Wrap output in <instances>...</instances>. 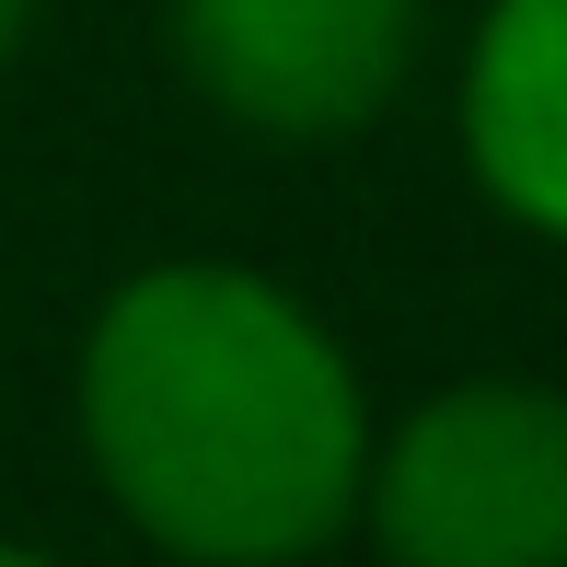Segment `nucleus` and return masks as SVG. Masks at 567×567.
Returning <instances> with one entry per match:
<instances>
[{"mask_svg": "<svg viewBox=\"0 0 567 567\" xmlns=\"http://www.w3.org/2000/svg\"><path fill=\"white\" fill-rule=\"evenodd\" d=\"M93 463L174 556L267 567L348 522L359 382L290 290L244 267H163L105 301L82 359Z\"/></svg>", "mask_w": 567, "mask_h": 567, "instance_id": "1", "label": "nucleus"}, {"mask_svg": "<svg viewBox=\"0 0 567 567\" xmlns=\"http://www.w3.org/2000/svg\"><path fill=\"white\" fill-rule=\"evenodd\" d=\"M23 12H35V0H0V59H12V35H23Z\"/></svg>", "mask_w": 567, "mask_h": 567, "instance_id": "5", "label": "nucleus"}, {"mask_svg": "<svg viewBox=\"0 0 567 567\" xmlns=\"http://www.w3.org/2000/svg\"><path fill=\"white\" fill-rule=\"evenodd\" d=\"M463 151L498 209L567 231V0H498L463 70Z\"/></svg>", "mask_w": 567, "mask_h": 567, "instance_id": "4", "label": "nucleus"}, {"mask_svg": "<svg viewBox=\"0 0 567 567\" xmlns=\"http://www.w3.org/2000/svg\"><path fill=\"white\" fill-rule=\"evenodd\" d=\"M0 567H47V556H23V545H0Z\"/></svg>", "mask_w": 567, "mask_h": 567, "instance_id": "6", "label": "nucleus"}, {"mask_svg": "<svg viewBox=\"0 0 567 567\" xmlns=\"http://www.w3.org/2000/svg\"><path fill=\"white\" fill-rule=\"evenodd\" d=\"M394 567H567V394L463 382L417 405L371 475Z\"/></svg>", "mask_w": 567, "mask_h": 567, "instance_id": "2", "label": "nucleus"}, {"mask_svg": "<svg viewBox=\"0 0 567 567\" xmlns=\"http://www.w3.org/2000/svg\"><path fill=\"white\" fill-rule=\"evenodd\" d=\"M186 70L278 140H337L394 93L417 0H174Z\"/></svg>", "mask_w": 567, "mask_h": 567, "instance_id": "3", "label": "nucleus"}]
</instances>
